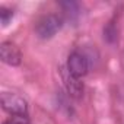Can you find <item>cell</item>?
Here are the masks:
<instances>
[{"mask_svg":"<svg viewBox=\"0 0 124 124\" xmlns=\"http://www.w3.org/2000/svg\"><path fill=\"white\" fill-rule=\"evenodd\" d=\"M12 16H13V12H12L10 9H6V8H2V9H0V21H2L3 25H8L9 21L12 19Z\"/></svg>","mask_w":124,"mask_h":124,"instance_id":"8992f818","label":"cell"},{"mask_svg":"<svg viewBox=\"0 0 124 124\" xmlns=\"http://www.w3.org/2000/svg\"><path fill=\"white\" fill-rule=\"evenodd\" d=\"M2 107L10 115L26 117V111H28L26 101L16 93H9V92L2 93Z\"/></svg>","mask_w":124,"mask_h":124,"instance_id":"7a4b0ae2","label":"cell"},{"mask_svg":"<svg viewBox=\"0 0 124 124\" xmlns=\"http://www.w3.org/2000/svg\"><path fill=\"white\" fill-rule=\"evenodd\" d=\"M64 79V83H66V88H67V92L75 96V98H80L83 95V83L80 82V79L75 78L73 75H70L69 72L64 73L63 76Z\"/></svg>","mask_w":124,"mask_h":124,"instance_id":"5b68a950","label":"cell"},{"mask_svg":"<svg viewBox=\"0 0 124 124\" xmlns=\"http://www.w3.org/2000/svg\"><path fill=\"white\" fill-rule=\"evenodd\" d=\"M70 75H73L75 78L80 79L83 78L88 70H89V60L88 57L80 53V51H73L69 58H67V69H66Z\"/></svg>","mask_w":124,"mask_h":124,"instance_id":"3957f363","label":"cell"},{"mask_svg":"<svg viewBox=\"0 0 124 124\" xmlns=\"http://www.w3.org/2000/svg\"><path fill=\"white\" fill-rule=\"evenodd\" d=\"M0 57H2L3 63L9 66H19L21 60H22V54L19 48L10 41L2 42V45H0Z\"/></svg>","mask_w":124,"mask_h":124,"instance_id":"277c9868","label":"cell"},{"mask_svg":"<svg viewBox=\"0 0 124 124\" xmlns=\"http://www.w3.org/2000/svg\"><path fill=\"white\" fill-rule=\"evenodd\" d=\"M63 26V21L58 15H45L39 18L35 23V32L41 39H48L54 37Z\"/></svg>","mask_w":124,"mask_h":124,"instance_id":"6da1fadb","label":"cell"},{"mask_svg":"<svg viewBox=\"0 0 124 124\" xmlns=\"http://www.w3.org/2000/svg\"><path fill=\"white\" fill-rule=\"evenodd\" d=\"M3 124H28V120L22 115H10Z\"/></svg>","mask_w":124,"mask_h":124,"instance_id":"52a82bcc","label":"cell"}]
</instances>
